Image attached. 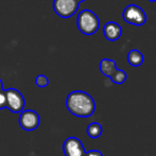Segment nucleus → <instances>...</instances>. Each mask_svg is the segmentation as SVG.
<instances>
[{
  "mask_svg": "<svg viewBox=\"0 0 156 156\" xmlns=\"http://www.w3.org/2000/svg\"><path fill=\"white\" fill-rule=\"evenodd\" d=\"M76 0H53V10L62 18L71 17L79 9Z\"/></svg>",
  "mask_w": 156,
  "mask_h": 156,
  "instance_id": "nucleus-5",
  "label": "nucleus"
},
{
  "mask_svg": "<svg viewBox=\"0 0 156 156\" xmlns=\"http://www.w3.org/2000/svg\"><path fill=\"white\" fill-rule=\"evenodd\" d=\"M122 18L129 25L144 26L147 21V15L140 6L136 4H129L124 9L122 13Z\"/></svg>",
  "mask_w": 156,
  "mask_h": 156,
  "instance_id": "nucleus-3",
  "label": "nucleus"
},
{
  "mask_svg": "<svg viewBox=\"0 0 156 156\" xmlns=\"http://www.w3.org/2000/svg\"><path fill=\"white\" fill-rule=\"evenodd\" d=\"M76 26L83 34L93 35L98 31L100 27V20L93 11L83 10L78 15Z\"/></svg>",
  "mask_w": 156,
  "mask_h": 156,
  "instance_id": "nucleus-2",
  "label": "nucleus"
},
{
  "mask_svg": "<svg viewBox=\"0 0 156 156\" xmlns=\"http://www.w3.org/2000/svg\"><path fill=\"white\" fill-rule=\"evenodd\" d=\"M117 64L115 61L109 60V58H103L100 62V71L104 74L105 76L111 78L114 72L117 70Z\"/></svg>",
  "mask_w": 156,
  "mask_h": 156,
  "instance_id": "nucleus-9",
  "label": "nucleus"
},
{
  "mask_svg": "<svg viewBox=\"0 0 156 156\" xmlns=\"http://www.w3.org/2000/svg\"><path fill=\"white\" fill-rule=\"evenodd\" d=\"M144 54L136 49H133L127 53V62L133 67H138L144 64Z\"/></svg>",
  "mask_w": 156,
  "mask_h": 156,
  "instance_id": "nucleus-10",
  "label": "nucleus"
},
{
  "mask_svg": "<svg viewBox=\"0 0 156 156\" xmlns=\"http://www.w3.org/2000/svg\"><path fill=\"white\" fill-rule=\"evenodd\" d=\"M76 1H78L79 3H80V2H83V1H85V0H76Z\"/></svg>",
  "mask_w": 156,
  "mask_h": 156,
  "instance_id": "nucleus-17",
  "label": "nucleus"
},
{
  "mask_svg": "<svg viewBox=\"0 0 156 156\" xmlns=\"http://www.w3.org/2000/svg\"><path fill=\"white\" fill-rule=\"evenodd\" d=\"M109 79H111L114 83H116V84H122V83H124L125 81H126L127 74H126V72H125L124 70L117 69Z\"/></svg>",
  "mask_w": 156,
  "mask_h": 156,
  "instance_id": "nucleus-12",
  "label": "nucleus"
},
{
  "mask_svg": "<svg viewBox=\"0 0 156 156\" xmlns=\"http://www.w3.org/2000/svg\"><path fill=\"white\" fill-rule=\"evenodd\" d=\"M3 90V84H2V81L0 80V91Z\"/></svg>",
  "mask_w": 156,
  "mask_h": 156,
  "instance_id": "nucleus-16",
  "label": "nucleus"
},
{
  "mask_svg": "<svg viewBox=\"0 0 156 156\" xmlns=\"http://www.w3.org/2000/svg\"><path fill=\"white\" fill-rule=\"evenodd\" d=\"M87 135L89 136L90 138L93 139H97L99 138L101 135H102V132H103V127L99 122H93L87 126Z\"/></svg>",
  "mask_w": 156,
  "mask_h": 156,
  "instance_id": "nucleus-11",
  "label": "nucleus"
},
{
  "mask_svg": "<svg viewBox=\"0 0 156 156\" xmlns=\"http://www.w3.org/2000/svg\"><path fill=\"white\" fill-rule=\"evenodd\" d=\"M103 33L107 41H116L121 36L122 28L115 21H109V23H105L104 28H103Z\"/></svg>",
  "mask_w": 156,
  "mask_h": 156,
  "instance_id": "nucleus-8",
  "label": "nucleus"
},
{
  "mask_svg": "<svg viewBox=\"0 0 156 156\" xmlns=\"http://www.w3.org/2000/svg\"><path fill=\"white\" fill-rule=\"evenodd\" d=\"M2 108H6V97L4 89L0 91V109Z\"/></svg>",
  "mask_w": 156,
  "mask_h": 156,
  "instance_id": "nucleus-14",
  "label": "nucleus"
},
{
  "mask_svg": "<svg viewBox=\"0 0 156 156\" xmlns=\"http://www.w3.org/2000/svg\"><path fill=\"white\" fill-rule=\"evenodd\" d=\"M63 151L65 156H85L86 152L84 150L82 141L76 137H69L64 141Z\"/></svg>",
  "mask_w": 156,
  "mask_h": 156,
  "instance_id": "nucleus-7",
  "label": "nucleus"
},
{
  "mask_svg": "<svg viewBox=\"0 0 156 156\" xmlns=\"http://www.w3.org/2000/svg\"><path fill=\"white\" fill-rule=\"evenodd\" d=\"M5 91L6 108L14 114H20L25 107V98L23 94L15 88H9Z\"/></svg>",
  "mask_w": 156,
  "mask_h": 156,
  "instance_id": "nucleus-4",
  "label": "nucleus"
},
{
  "mask_svg": "<svg viewBox=\"0 0 156 156\" xmlns=\"http://www.w3.org/2000/svg\"><path fill=\"white\" fill-rule=\"evenodd\" d=\"M39 122H41V118L39 115L35 111L32 109H27V111H23L19 116V125L23 131L31 132L34 131L38 127Z\"/></svg>",
  "mask_w": 156,
  "mask_h": 156,
  "instance_id": "nucleus-6",
  "label": "nucleus"
},
{
  "mask_svg": "<svg viewBox=\"0 0 156 156\" xmlns=\"http://www.w3.org/2000/svg\"><path fill=\"white\" fill-rule=\"evenodd\" d=\"M149 1H151V2H155L156 0H149Z\"/></svg>",
  "mask_w": 156,
  "mask_h": 156,
  "instance_id": "nucleus-18",
  "label": "nucleus"
},
{
  "mask_svg": "<svg viewBox=\"0 0 156 156\" xmlns=\"http://www.w3.org/2000/svg\"><path fill=\"white\" fill-rule=\"evenodd\" d=\"M66 107L73 116L87 118L94 115L96 111V103L89 94L82 90H74L66 98Z\"/></svg>",
  "mask_w": 156,
  "mask_h": 156,
  "instance_id": "nucleus-1",
  "label": "nucleus"
},
{
  "mask_svg": "<svg viewBox=\"0 0 156 156\" xmlns=\"http://www.w3.org/2000/svg\"><path fill=\"white\" fill-rule=\"evenodd\" d=\"M85 156H103V154L99 150H90L88 152H86V155Z\"/></svg>",
  "mask_w": 156,
  "mask_h": 156,
  "instance_id": "nucleus-15",
  "label": "nucleus"
},
{
  "mask_svg": "<svg viewBox=\"0 0 156 156\" xmlns=\"http://www.w3.org/2000/svg\"><path fill=\"white\" fill-rule=\"evenodd\" d=\"M35 83H36V85L38 87L44 88V87L48 86V84H49V80H48L47 76H44V74H39V76H37L36 79H35Z\"/></svg>",
  "mask_w": 156,
  "mask_h": 156,
  "instance_id": "nucleus-13",
  "label": "nucleus"
}]
</instances>
